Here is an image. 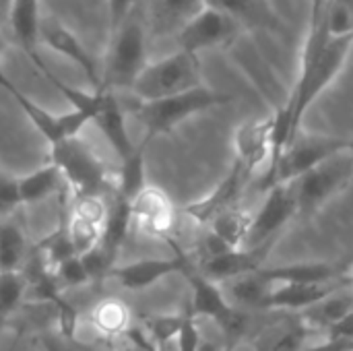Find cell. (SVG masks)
Masks as SVG:
<instances>
[{
  "label": "cell",
  "instance_id": "3957f363",
  "mask_svg": "<svg viewBox=\"0 0 353 351\" xmlns=\"http://www.w3.org/2000/svg\"><path fill=\"white\" fill-rule=\"evenodd\" d=\"M50 163H54L60 170L62 180L72 197L110 194L114 190L108 166L79 137L52 145Z\"/></svg>",
  "mask_w": 353,
  "mask_h": 351
},
{
  "label": "cell",
  "instance_id": "8992f818",
  "mask_svg": "<svg viewBox=\"0 0 353 351\" xmlns=\"http://www.w3.org/2000/svg\"><path fill=\"white\" fill-rule=\"evenodd\" d=\"M350 145L352 143L347 141H339L331 137H314V134L296 137L279 155L273 172L261 182V188L267 192L275 184L294 182L302 178L306 172H310L312 168H316L319 163H323L325 159H329L331 155L347 149Z\"/></svg>",
  "mask_w": 353,
  "mask_h": 351
},
{
  "label": "cell",
  "instance_id": "277c9868",
  "mask_svg": "<svg viewBox=\"0 0 353 351\" xmlns=\"http://www.w3.org/2000/svg\"><path fill=\"white\" fill-rule=\"evenodd\" d=\"M201 85L199 56L176 50L170 56L149 62L130 87V93L137 101H153L196 89Z\"/></svg>",
  "mask_w": 353,
  "mask_h": 351
},
{
  "label": "cell",
  "instance_id": "f6af8a7d",
  "mask_svg": "<svg viewBox=\"0 0 353 351\" xmlns=\"http://www.w3.org/2000/svg\"><path fill=\"white\" fill-rule=\"evenodd\" d=\"M14 348H17V343H12V348H8L6 351H14Z\"/></svg>",
  "mask_w": 353,
  "mask_h": 351
},
{
  "label": "cell",
  "instance_id": "5b68a950",
  "mask_svg": "<svg viewBox=\"0 0 353 351\" xmlns=\"http://www.w3.org/2000/svg\"><path fill=\"white\" fill-rule=\"evenodd\" d=\"M353 178V151L352 145L310 172L302 178L294 180L296 201H298V215H312L319 211L327 201H331L339 190H343Z\"/></svg>",
  "mask_w": 353,
  "mask_h": 351
},
{
  "label": "cell",
  "instance_id": "74e56055",
  "mask_svg": "<svg viewBox=\"0 0 353 351\" xmlns=\"http://www.w3.org/2000/svg\"><path fill=\"white\" fill-rule=\"evenodd\" d=\"M139 4H141V0H108L110 31H114Z\"/></svg>",
  "mask_w": 353,
  "mask_h": 351
},
{
  "label": "cell",
  "instance_id": "f1b7e54d",
  "mask_svg": "<svg viewBox=\"0 0 353 351\" xmlns=\"http://www.w3.org/2000/svg\"><path fill=\"white\" fill-rule=\"evenodd\" d=\"M66 219H68V215H66V211H64V201H62L60 225L56 228V232H54V234H50L48 238H43V240L35 246V250L41 254L43 263H46L52 271H54L60 263H64V261H68V259L77 257V254H74V250H72V246H70V242H68V234H66Z\"/></svg>",
  "mask_w": 353,
  "mask_h": 351
},
{
  "label": "cell",
  "instance_id": "d4e9b609",
  "mask_svg": "<svg viewBox=\"0 0 353 351\" xmlns=\"http://www.w3.org/2000/svg\"><path fill=\"white\" fill-rule=\"evenodd\" d=\"M343 271L345 269H339L327 263H300V265L267 269L273 283H327V281L339 279Z\"/></svg>",
  "mask_w": 353,
  "mask_h": 351
},
{
  "label": "cell",
  "instance_id": "30bf717a",
  "mask_svg": "<svg viewBox=\"0 0 353 351\" xmlns=\"http://www.w3.org/2000/svg\"><path fill=\"white\" fill-rule=\"evenodd\" d=\"M242 27L223 10L205 4L176 35L178 50L199 56L203 50L221 48L240 35Z\"/></svg>",
  "mask_w": 353,
  "mask_h": 351
},
{
  "label": "cell",
  "instance_id": "8fae6325",
  "mask_svg": "<svg viewBox=\"0 0 353 351\" xmlns=\"http://www.w3.org/2000/svg\"><path fill=\"white\" fill-rule=\"evenodd\" d=\"M48 46L56 54L68 58L72 64H77L85 77L89 79L93 89L101 87V68L97 66V60L89 54V50L83 46V41L68 29L64 27L58 19L54 17H41L39 25V46Z\"/></svg>",
  "mask_w": 353,
  "mask_h": 351
},
{
  "label": "cell",
  "instance_id": "d6a6232c",
  "mask_svg": "<svg viewBox=\"0 0 353 351\" xmlns=\"http://www.w3.org/2000/svg\"><path fill=\"white\" fill-rule=\"evenodd\" d=\"M70 215L101 228L105 217H108V194H81V197H72Z\"/></svg>",
  "mask_w": 353,
  "mask_h": 351
},
{
  "label": "cell",
  "instance_id": "484cf974",
  "mask_svg": "<svg viewBox=\"0 0 353 351\" xmlns=\"http://www.w3.org/2000/svg\"><path fill=\"white\" fill-rule=\"evenodd\" d=\"M250 223H252V213L240 205L223 211L221 215H217L207 230H211L219 240H223L230 248H244L248 232H250Z\"/></svg>",
  "mask_w": 353,
  "mask_h": 351
},
{
  "label": "cell",
  "instance_id": "7c38bea8",
  "mask_svg": "<svg viewBox=\"0 0 353 351\" xmlns=\"http://www.w3.org/2000/svg\"><path fill=\"white\" fill-rule=\"evenodd\" d=\"M95 91V103L91 112V122L101 130L114 153L122 159L130 157L134 153V143L126 128V112L116 95V91L110 89H93Z\"/></svg>",
  "mask_w": 353,
  "mask_h": 351
},
{
  "label": "cell",
  "instance_id": "836d02e7",
  "mask_svg": "<svg viewBox=\"0 0 353 351\" xmlns=\"http://www.w3.org/2000/svg\"><path fill=\"white\" fill-rule=\"evenodd\" d=\"M54 277L62 288H81V285H87L91 283L89 277H87V271L83 267V261L81 257H72L64 263H60L56 269H54Z\"/></svg>",
  "mask_w": 353,
  "mask_h": 351
},
{
  "label": "cell",
  "instance_id": "cb8c5ba5",
  "mask_svg": "<svg viewBox=\"0 0 353 351\" xmlns=\"http://www.w3.org/2000/svg\"><path fill=\"white\" fill-rule=\"evenodd\" d=\"M64 180L60 170L54 163H48L23 178H19V194L21 205H37L52 194H60L64 190Z\"/></svg>",
  "mask_w": 353,
  "mask_h": 351
},
{
  "label": "cell",
  "instance_id": "ab89813d",
  "mask_svg": "<svg viewBox=\"0 0 353 351\" xmlns=\"http://www.w3.org/2000/svg\"><path fill=\"white\" fill-rule=\"evenodd\" d=\"M41 345H43V350L46 351H66L64 348V343H62V339L60 337H54V335H41Z\"/></svg>",
  "mask_w": 353,
  "mask_h": 351
},
{
  "label": "cell",
  "instance_id": "603a6c76",
  "mask_svg": "<svg viewBox=\"0 0 353 351\" xmlns=\"http://www.w3.org/2000/svg\"><path fill=\"white\" fill-rule=\"evenodd\" d=\"M29 252L23 225L12 217L0 219V275L19 273Z\"/></svg>",
  "mask_w": 353,
  "mask_h": 351
},
{
  "label": "cell",
  "instance_id": "d590c367",
  "mask_svg": "<svg viewBox=\"0 0 353 351\" xmlns=\"http://www.w3.org/2000/svg\"><path fill=\"white\" fill-rule=\"evenodd\" d=\"M21 207L19 180L0 172V219L10 217Z\"/></svg>",
  "mask_w": 353,
  "mask_h": 351
},
{
  "label": "cell",
  "instance_id": "ee69618b",
  "mask_svg": "<svg viewBox=\"0 0 353 351\" xmlns=\"http://www.w3.org/2000/svg\"><path fill=\"white\" fill-rule=\"evenodd\" d=\"M12 0H0V14L6 19V12H8V6H10Z\"/></svg>",
  "mask_w": 353,
  "mask_h": 351
},
{
  "label": "cell",
  "instance_id": "b9f144b4",
  "mask_svg": "<svg viewBox=\"0 0 353 351\" xmlns=\"http://www.w3.org/2000/svg\"><path fill=\"white\" fill-rule=\"evenodd\" d=\"M62 343H64L66 351H105L103 348L89 345V343H81V341H77V339H70V341H64V339H62Z\"/></svg>",
  "mask_w": 353,
  "mask_h": 351
},
{
  "label": "cell",
  "instance_id": "f35d334b",
  "mask_svg": "<svg viewBox=\"0 0 353 351\" xmlns=\"http://www.w3.org/2000/svg\"><path fill=\"white\" fill-rule=\"evenodd\" d=\"M327 341H335V343H352L353 341V312L347 314L341 323H337L331 331Z\"/></svg>",
  "mask_w": 353,
  "mask_h": 351
},
{
  "label": "cell",
  "instance_id": "ac0fdd59",
  "mask_svg": "<svg viewBox=\"0 0 353 351\" xmlns=\"http://www.w3.org/2000/svg\"><path fill=\"white\" fill-rule=\"evenodd\" d=\"M219 285H221L230 306H234L238 310H246V312H267L269 296L275 290V283L269 277L265 267L254 273L236 277L232 281L219 283Z\"/></svg>",
  "mask_w": 353,
  "mask_h": 351
},
{
  "label": "cell",
  "instance_id": "4316f807",
  "mask_svg": "<svg viewBox=\"0 0 353 351\" xmlns=\"http://www.w3.org/2000/svg\"><path fill=\"white\" fill-rule=\"evenodd\" d=\"M147 141L143 139V143L134 149V153L126 159L120 161V172L114 184V192L122 199H126L128 203H132L145 188V149H147Z\"/></svg>",
  "mask_w": 353,
  "mask_h": 351
},
{
  "label": "cell",
  "instance_id": "7402d4cb",
  "mask_svg": "<svg viewBox=\"0 0 353 351\" xmlns=\"http://www.w3.org/2000/svg\"><path fill=\"white\" fill-rule=\"evenodd\" d=\"M134 230L132 223V209L130 203L122 197H118L114 190L108 194V217L101 225V242L99 246L114 259L118 261L120 248Z\"/></svg>",
  "mask_w": 353,
  "mask_h": 351
},
{
  "label": "cell",
  "instance_id": "ba28073f",
  "mask_svg": "<svg viewBox=\"0 0 353 351\" xmlns=\"http://www.w3.org/2000/svg\"><path fill=\"white\" fill-rule=\"evenodd\" d=\"M236 166L244 172L248 180H259L275 163V118L250 120L236 128L234 132Z\"/></svg>",
  "mask_w": 353,
  "mask_h": 351
},
{
  "label": "cell",
  "instance_id": "4fadbf2b",
  "mask_svg": "<svg viewBox=\"0 0 353 351\" xmlns=\"http://www.w3.org/2000/svg\"><path fill=\"white\" fill-rule=\"evenodd\" d=\"M190 254L180 250L172 259H143L130 265L114 267L108 275V279H114L122 290L128 292H145L159 283L161 279L182 273L190 265Z\"/></svg>",
  "mask_w": 353,
  "mask_h": 351
},
{
  "label": "cell",
  "instance_id": "4dcf8cb0",
  "mask_svg": "<svg viewBox=\"0 0 353 351\" xmlns=\"http://www.w3.org/2000/svg\"><path fill=\"white\" fill-rule=\"evenodd\" d=\"M66 234H68V242H70L77 257L91 252L101 242V228L99 225L89 223L85 219H79L70 213L66 219Z\"/></svg>",
  "mask_w": 353,
  "mask_h": 351
},
{
  "label": "cell",
  "instance_id": "60d3db41",
  "mask_svg": "<svg viewBox=\"0 0 353 351\" xmlns=\"http://www.w3.org/2000/svg\"><path fill=\"white\" fill-rule=\"evenodd\" d=\"M4 48H6V41H4V37H2V31H0V87L4 89V91H10L14 85L10 83V79L4 74V70H2V56H4Z\"/></svg>",
  "mask_w": 353,
  "mask_h": 351
},
{
  "label": "cell",
  "instance_id": "e0dca14e",
  "mask_svg": "<svg viewBox=\"0 0 353 351\" xmlns=\"http://www.w3.org/2000/svg\"><path fill=\"white\" fill-rule=\"evenodd\" d=\"M271 244L259 246V248H232L215 259H209L205 263L194 265L201 275L215 283H225L236 277H242L246 273H254L263 269V263L267 259V250Z\"/></svg>",
  "mask_w": 353,
  "mask_h": 351
},
{
  "label": "cell",
  "instance_id": "6da1fadb",
  "mask_svg": "<svg viewBox=\"0 0 353 351\" xmlns=\"http://www.w3.org/2000/svg\"><path fill=\"white\" fill-rule=\"evenodd\" d=\"M147 64L149 31L143 6L139 4L114 31H110V46L101 66V87L110 91H130Z\"/></svg>",
  "mask_w": 353,
  "mask_h": 351
},
{
  "label": "cell",
  "instance_id": "5bb4252c",
  "mask_svg": "<svg viewBox=\"0 0 353 351\" xmlns=\"http://www.w3.org/2000/svg\"><path fill=\"white\" fill-rule=\"evenodd\" d=\"M12 95V99L19 103V108L27 114V118L31 120V124L41 132V137L52 145L60 143V141H66V139H72V137H79L81 128L89 124V118L87 114L79 112V110H70L66 114H50L46 112L43 108H39L35 101H31L25 93H21L17 87H12L8 91Z\"/></svg>",
  "mask_w": 353,
  "mask_h": 351
},
{
  "label": "cell",
  "instance_id": "d6986e66",
  "mask_svg": "<svg viewBox=\"0 0 353 351\" xmlns=\"http://www.w3.org/2000/svg\"><path fill=\"white\" fill-rule=\"evenodd\" d=\"M205 0H147L145 21L151 35H178V31L205 6Z\"/></svg>",
  "mask_w": 353,
  "mask_h": 351
},
{
  "label": "cell",
  "instance_id": "9a60e30c",
  "mask_svg": "<svg viewBox=\"0 0 353 351\" xmlns=\"http://www.w3.org/2000/svg\"><path fill=\"white\" fill-rule=\"evenodd\" d=\"M248 182L250 180L244 176V172L240 170V166L234 163L232 172L219 182V186L209 197H205L203 201H196L192 205H186L182 209V213L188 219H192L194 223H199L201 228H207L217 215H221L223 211L240 205L242 192L248 186Z\"/></svg>",
  "mask_w": 353,
  "mask_h": 351
},
{
  "label": "cell",
  "instance_id": "83f0119b",
  "mask_svg": "<svg viewBox=\"0 0 353 351\" xmlns=\"http://www.w3.org/2000/svg\"><path fill=\"white\" fill-rule=\"evenodd\" d=\"M209 6L230 14L240 27H273L265 0H205Z\"/></svg>",
  "mask_w": 353,
  "mask_h": 351
},
{
  "label": "cell",
  "instance_id": "7a4b0ae2",
  "mask_svg": "<svg viewBox=\"0 0 353 351\" xmlns=\"http://www.w3.org/2000/svg\"><path fill=\"white\" fill-rule=\"evenodd\" d=\"M230 99H232L230 95L201 85L196 89L172 95V97H163V99H153V101L134 99L132 114L145 128V141L151 143V139L155 137L170 134L178 124H182L190 116L223 106Z\"/></svg>",
  "mask_w": 353,
  "mask_h": 351
},
{
  "label": "cell",
  "instance_id": "f546056e",
  "mask_svg": "<svg viewBox=\"0 0 353 351\" xmlns=\"http://www.w3.org/2000/svg\"><path fill=\"white\" fill-rule=\"evenodd\" d=\"M184 323V312L182 314H159V317H149L143 321V333L149 339V343L155 348V351H165L170 343L176 341L180 329Z\"/></svg>",
  "mask_w": 353,
  "mask_h": 351
},
{
  "label": "cell",
  "instance_id": "bcb514c9",
  "mask_svg": "<svg viewBox=\"0 0 353 351\" xmlns=\"http://www.w3.org/2000/svg\"><path fill=\"white\" fill-rule=\"evenodd\" d=\"M352 151H353V141H352Z\"/></svg>",
  "mask_w": 353,
  "mask_h": 351
},
{
  "label": "cell",
  "instance_id": "9c48e42d",
  "mask_svg": "<svg viewBox=\"0 0 353 351\" xmlns=\"http://www.w3.org/2000/svg\"><path fill=\"white\" fill-rule=\"evenodd\" d=\"M298 217V201L294 182L275 184L265 192L261 207L252 213L250 232L244 248H259L271 244L273 238L294 219Z\"/></svg>",
  "mask_w": 353,
  "mask_h": 351
},
{
  "label": "cell",
  "instance_id": "2e32d148",
  "mask_svg": "<svg viewBox=\"0 0 353 351\" xmlns=\"http://www.w3.org/2000/svg\"><path fill=\"white\" fill-rule=\"evenodd\" d=\"M6 23L19 48L27 54V58L37 66L39 72H46L48 66L39 56V0H12L6 12Z\"/></svg>",
  "mask_w": 353,
  "mask_h": 351
},
{
  "label": "cell",
  "instance_id": "7bdbcfd3",
  "mask_svg": "<svg viewBox=\"0 0 353 351\" xmlns=\"http://www.w3.org/2000/svg\"><path fill=\"white\" fill-rule=\"evenodd\" d=\"M343 281H345V285H347V288H352L353 290V265L343 271Z\"/></svg>",
  "mask_w": 353,
  "mask_h": 351
},
{
  "label": "cell",
  "instance_id": "8d00e7d4",
  "mask_svg": "<svg viewBox=\"0 0 353 351\" xmlns=\"http://www.w3.org/2000/svg\"><path fill=\"white\" fill-rule=\"evenodd\" d=\"M203 343L201 331H199V321L186 310L184 312V323L182 329L176 337V350L178 351H199Z\"/></svg>",
  "mask_w": 353,
  "mask_h": 351
},
{
  "label": "cell",
  "instance_id": "ffe728a7",
  "mask_svg": "<svg viewBox=\"0 0 353 351\" xmlns=\"http://www.w3.org/2000/svg\"><path fill=\"white\" fill-rule=\"evenodd\" d=\"M182 275L188 279L190 285V304H188V312L199 321V319H211V321H219L232 306L225 300V294L221 290L219 283L207 279L205 275H201L196 271V267L190 263Z\"/></svg>",
  "mask_w": 353,
  "mask_h": 351
},
{
  "label": "cell",
  "instance_id": "44dd1931",
  "mask_svg": "<svg viewBox=\"0 0 353 351\" xmlns=\"http://www.w3.org/2000/svg\"><path fill=\"white\" fill-rule=\"evenodd\" d=\"M87 321L103 341L112 343L132 329V310L122 298H101L87 312Z\"/></svg>",
  "mask_w": 353,
  "mask_h": 351
},
{
  "label": "cell",
  "instance_id": "1f68e13d",
  "mask_svg": "<svg viewBox=\"0 0 353 351\" xmlns=\"http://www.w3.org/2000/svg\"><path fill=\"white\" fill-rule=\"evenodd\" d=\"M27 281L21 273L0 275V329L25 300Z\"/></svg>",
  "mask_w": 353,
  "mask_h": 351
},
{
  "label": "cell",
  "instance_id": "e575fe53",
  "mask_svg": "<svg viewBox=\"0 0 353 351\" xmlns=\"http://www.w3.org/2000/svg\"><path fill=\"white\" fill-rule=\"evenodd\" d=\"M81 261H83V267L87 271L89 281H103V279H108L110 271L116 267V261L101 246H97L91 252L83 254Z\"/></svg>",
  "mask_w": 353,
  "mask_h": 351
},
{
  "label": "cell",
  "instance_id": "52a82bcc",
  "mask_svg": "<svg viewBox=\"0 0 353 351\" xmlns=\"http://www.w3.org/2000/svg\"><path fill=\"white\" fill-rule=\"evenodd\" d=\"M132 223L145 236L161 240L170 244L176 252L178 246V228H180V211L174 201L157 186H149L130 203Z\"/></svg>",
  "mask_w": 353,
  "mask_h": 351
}]
</instances>
